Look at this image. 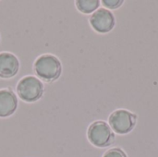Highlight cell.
Returning a JSON list of instances; mask_svg holds the SVG:
<instances>
[{
	"mask_svg": "<svg viewBox=\"0 0 158 157\" xmlns=\"http://www.w3.org/2000/svg\"><path fill=\"white\" fill-rule=\"evenodd\" d=\"M137 122V116L126 109H118L114 111L108 119V123L113 131L124 135L131 132Z\"/></svg>",
	"mask_w": 158,
	"mask_h": 157,
	"instance_id": "obj_4",
	"label": "cell"
},
{
	"mask_svg": "<svg viewBox=\"0 0 158 157\" xmlns=\"http://www.w3.org/2000/svg\"><path fill=\"white\" fill-rule=\"evenodd\" d=\"M18 96L26 103H33L41 99L44 93L43 81L34 76H26L17 84Z\"/></svg>",
	"mask_w": 158,
	"mask_h": 157,
	"instance_id": "obj_2",
	"label": "cell"
},
{
	"mask_svg": "<svg viewBox=\"0 0 158 157\" xmlns=\"http://www.w3.org/2000/svg\"><path fill=\"white\" fill-rule=\"evenodd\" d=\"M93 29L99 33H107L111 31L116 24L115 16L106 8H99L92 14L89 19Z\"/></svg>",
	"mask_w": 158,
	"mask_h": 157,
	"instance_id": "obj_5",
	"label": "cell"
},
{
	"mask_svg": "<svg viewBox=\"0 0 158 157\" xmlns=\"http://www.w3.org/2000/svg\"><path fill=\"white\" fill-rule=\"evenodd\" d=\"M124 3L123 0H103L102 4L110 9H116L118 8L120 6H122V4Z\"/></svg>",
	"mask_w": 158,
	"mask_h": 157,
	"instance_id": "obj_10",
	"label": "cell"
},
{
	"mask_svg": "<svg viewBox=\"0 0 158 157\" xmlns=\"http://www.w3.org/2000/svg\"><path fill=\"white\" fill-rule=\"evenodd\" d=\"M87 137L89 142L99 148H105L111 145L115 141V133L109 124L103 120L93 122L88 128Z\"/></svg>",
	"mask_w": 158,
	"mask_h": 157,
	"instance_id": "obj_3",
	"label": "cell"
},
{
	"mask_svg": "<svg viewBox=\"0 0 158 157\" xmlns=\"http://www.w3.org/2000/svg\"><path fill=\"white\" fill-rule=\"evenodd\" d=\"M18 108V98L10 89L0 90V118L13 115Z\"/></svg>",
	"mask_w": 158,
	"mask_h": 157,
	"instance_id": "obj_7",
	"label": "cell"
},
{
	"mask_svg": "<svg viewBox=\"0 0 158 157\" xmlns=\"http://www.w3.org/2000/svg\"><path fill=\"white\" fill-rule=\"evenodd\" d=\"M19 69L18 57L9 52L0 53V78L10 79L15 77Z\"/></svg>",
	"mask_w": 158,
	"mask_h": 157,
	"instance_id": "obj_6",
	"label": "cell"
},
{
	"mask_svg": "<svg viewBox=\"0 0 158 157\" xmlns=\"http://www.w3.org/2000/svg\"><path fill=\"white\" fill-rule=\"evenodd\" d=\"M76 7L79 11L84 14H90L93 12H95L99 6L100 1L98 0H78L75 2Z\"/></svg>",
	"mask_w": 158,
	"mask_h": 157,
	"instance_id": "obj_8",
	"label": "cell"
},
{
	"mask_svg": "<svg viewBox=\"0 0 158 157\" xmlns=\"http://www.w3.org/2000/svg\"><path fill=\"white\" fill-rule=\"evenodd\" d=\"M33 71L38 79L45 82H52L59 79L62 73L60 60L54 55H42L33 63Z\"/></svg>",
	"mask_w": 158,
	"mask_h": 157,
	"instance_id": "obj_1",
	"label": "cell"
},
{
	"mask_svg": "<svg viewBox=\"0 0 158 157\" xmlns=\"http://www.w3.org/2000/svg\"><path fill=\"white\" fill-rule=\"evenodd\" d=\"M103 157H127V155L119 148H113L106 152Z\"/></svg>",
	"mask_w": 158,
	"mask_h": 157,
	"instance_id": "obj_9",
	"label": "cell"
}]
</instances>
